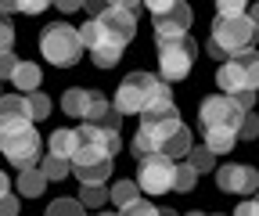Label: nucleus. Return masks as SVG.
Listing matches in <instances>:
<instances>
[{
    "label": "nucleus",
    "instance_id": "14",
    "mask_svg": "<svg viewBox=\"0 0 259 216\" xmlns=\"http://www.w3.org/2000/svg\"><path fill=\"white\" fill-rule=\"evenodd\" d=\"M83 122H94V126H105V130H119V126H122V115L115 112V105H112L105 94L90 90V105H87Z\"/></svg>",
    "mask_w": 259,
    "mask_h": 216
},
{
    "label": "nucleus",
    "instance_id": "37",
    "mask_svg": "<svg viewBox=\"0 0 259 216\" xmlns=\"http://www.w3.org/2000/svg\"><path fill=\"white\" fill-rule=\"evenodd\" d=\"M177 4V0H141V8H148L151 15H162V11H169Z\"/></svg>",
    "mask_w": 259,
    "mask_h": 216
},
{
    "label": "nucleus",
    "instance_id": "44",
    "mask_svg": "<svg viewBox=\"0 0 259 216\" xmlns=\"http://www.w3.org/2000/svg\"><path fill=\"white\" fill-rule=\"evenodd\" d=\"M158 216H180V212H173V209H162V212H158Z\"/></svg>",
    "mask_w": 259,
    "mask_h": 216
},
{
    "label": "nucleus",
    "instance_id": "15",
    "mask_svg": "<svg viewBox=\"0 0 259 216\" xmlns=\"http://www.w3.org/2000/svg\"><path fill=\"white\" fill-rule=\"evenodd\" d=\"M47 188V177L40 166H29V169H18V195L22 198H40Z\"/></svg>",
    "mask_w": 259,
    "mask_h": 216
},
{
    "label": "nucleus",
    "instance_id": "5",
    "mask_svg": "<svg viewBox=\"0 0 259 216\" xmlns=\"http://www.w3.org/2000/svg\"><path fill=\"white\" fill-rule=\"evenodd\" d=\"M40 54L51 61L54 69H72L79 54H83V40H79V29L65 25V22H51L44 33H40Z\"/></svg>",
    "mask_w": 259,
    "mask_h": 216
},
{
    "label": "nucleus",
    "instance_id": "10",
    "mask_svg": "<svg viewBox=\"0 0 259 216\" xmlns=\"http://www.w3.org/2000/svg\"><path fill=\"white\" fill-rule=\"evenodd\" d=\"M173 173H177V162L166 155L137 159V188L144 195H166L173 191Z\"/></svg>",
    "mask_w": 259,
    "mask_h": 216
},
{
    "label": "nucleus",
    "instance_id": "38",
    "mask_svg": "<svg viewBox=\"0 0 259 216\" xmlns=\"http://www.w3.org/2000/svg\"><path fill=\"white\" fill-rule=\"evenodd\" d=\"M234 216H259V191H255L252 202H241V205L234 209Z\"/></svg>",
    "mask_w": 259,
    "mask_h": 216
},
{
    "label": "nucleus",
    "instance_id": "27",
    "mask_svg": "<svg viewBox=\"0 0 259 216\" xmlns=\"http://www.w3.org/2000/svg\"><path fill=\"white\" fill-rule=\"evenodd\" d=\"M194 184H198V173H194L191 166H177V173H173V191L187 195V191H194Z\"/></svg>",
    "mask_w": 259,
    "mask_h": 216
},
{
    "label": "nucleus",
    "instance_id": "31",
    "mask_svg": "<svg viewBox=\"0 0 259 216\" xmlns=\"http://www.w3.org/2000/svg\"><path fill=\"white\" fill-rule=\"evenodd\" d=\"M15 47V25L8 22V15L0 11V51H11Z\"/></svg>",
    "mask_w": 259,
    "mask_h": 216
},
{
    "label": "nucleus",
    "instance_id": "20",
    "mask_svg": "<svg viewBox=\"0 0 259 216\" xmlns=\"http://www.w3.org/2000/svg\"><path fill=\"white\" fill-rule=\"evenodd\" d=\"M47 151L58 159H72V151H76V130H54L51 141H47Z\"/></svg>",
    "mask_w": 259,
    "mask_h": 216
},
{
    "label": "nucleus",
    "instance_id": "21",
    "mask_svg": "<svg viewBox=\"0 0 259 216\" xmlns=\"http://www.w3.org/2000/svg\"><path fill=\"white\" fill-rule=\"evenodd\" d=\"M184 159H187V166H191L194 173H212V169H216V155H212L205 144H191V151H187Z\"/></svg>",
    "mask_w": 259,
    "mask_h": 216
},
{
    "label": "nucleus",
    "instance_id": "33",
    "mask_svg": "<svg viewBox=\"0 0 259 216\" xmlns=\"http://www.w3.org/2000/svg\"><path fill=\"white\" fill-rule=\"evenodd\" d=\"M227 98H234V105L241 112H252L255 108V90H238V94H227Z\"/></svg>",
    "mask_w": 259,
    "mask_h": 216
},
{
    "label": "nucleus",
    "instance_id": "34",
    "mask_svg": "<svg viewBox=\"0 0 259 216\" xmlns=\"http://www.w3.org/2000/svg\"><path fill=\"white\" fill-rule=\"evenodd\" d=\"M15 65H18V58H15L11 51H0V79H11Z\"/></svg>",
    "mask_w": 259,
    "mask_h": 216
},
{
    "label": "nucleus",
    "instance_id": "35",
    "mask_svg": "<svg viewBox=\"0 0 259 216\" xmlns=\"http://www.w3.org/2000/svg\"><path fill=\"white\" fill-rule=\"evenodd\" d=\"M18 205H22L18 195H11V191L0 195V216H18Z\"/></svg>",
    "mask_w": 259,
    "mask_h": 216
},
{
    "label": "nucleus",
    "instance_id": "32",
    "mask_svg": "<svg viewBox=\"0 0 259 216\" xmlns=\"http://www.w3.org/2000/svg\"><path fill=\"white\" fill-rule=\"evenodd\" d=\"M47 8H51V0H18L15 11H22V15H40V11H47Z\"/></svg>",
    "mask_w": 259,
    "mask_h": 216
},
{
    "label": "nucleus",
    "instance_id": "11",
    "mask_svg": "<svg viewBox=\"0 0 259 216\" xmlns=\"http://www.w3.org/2000/svg\"><path fill=\"white\" fill-rule=\"evenodd\" d=\"M191 22H194V11L191 4L177 0L169 11L155 15V44H166V40H177V36H187L191 33Z\"/></svg>",
    "mask_w": 259,
    "mask_h": 216
},
{
    "label": "nucleus",
    "instance_id": "3",
    "mask_svg": "<svg viewBox=\"0 0 259 216\" xmlns=\"http://www.w3.org/2000/svg\"><path fill=\"white\" fill-rule=\"evenodd\" d=\"M169 101H173V87H166V79H158L151 72H130L115 90L119 115H144V112L169 105Z\"/></svg>",
    "mask_w": 259,
    "mask_h": 216
},
{
    "label": "nucleus",
    "instance_id": "16",
    "mask_svg": "<svg viewBox=\"0 0 259 216\" xmlns=\"http://www.w3.org/2000/svg\"><path fill=\"white\" fill-rule=\"evenodd\" d=\"M11 87H18V94H29V90L40 87V65L36 61H18L11 72Z\"/></svg>",
    "mask_w": 259,
    "mask_h": 216
},
{
    "label": "nucleus",
    "instance_id": "13",
    "mask_svg": "<svg viewBox=\"0 0 259 216\" xmlns=\"http://www.w3.org/2000/svg\"><path fill=\"white\" fill-rule=\"evenodd\" d=\"M32 115H29V105H25V94H0V134L8 130H18V126H29Z\"/></svg>",
    "mask_w": 259,
    "mask_h": 216
},
{
    "label": "nucleus",
    "instance_id": "23",
    "mask_svg": "<svg viewBox=\"0 0 259 216\" xmlns=\"http://www.w3.org/2000/svg\"><path fill=\"white\" fill-rule=\"evenodd\" d=\"M40 169H44L47 180H65V177L72 173V162H69V159H58V155H51V151H47V159H40Z\"/></svg>",
    "mask_w": 259,
    "mask_h": 216
},
{
    "label": "nucleus",
    "instance_id": "46",
    "mask_svg": "<svg viewBox=\"0 0 259 216\" xmlns=\"http://www.w3.org/2000/svg\"><path fill=\"white\" fill-rule=\"evenodd\" d=\"M101 216H119V212H101Z\"/></svg>",
    "mask_w": 259,
    "mask_h": 216
},
{
    "label": "nucleus",
    "instance_id": "7",
    "mask_svg": "<svg viewBox=\"0 0 259 216\" xmlns=\"http://www.w3.org/2000/svg\"><path fill=\"white\" fill-rule=\"evenodd\" d=\"M158 47V79L166 83H180L191 76V65L194 58H198V44H194V36H177V40H166V44H155Z\"/></svg>",
    "mask_w": 259,
    "mask_h": 216
},
{
    "label": "nucleus",
    "instance_id": "9",
    "mask_svg": "<svg viewBox=\"0 0 259 216\" xmlns=\"http://www.w3.org/2000/svg\"><path fill=\"white\" fill-rule=\"evenodd\" d=\"M79 40H83V51L94 54V65L97 69H115L119 58H122V51H126L97 18H90V22L79 25Z\"/></svg>",
    "mask_w": 259,
    "mask_h": 216
},
{
    "label": "nucleus",
    "instance_id": "6",
    "mask_svg": "<svg viewBox=\"0 0 259 216\" xmlns=\"http://www.w3.org/2000/svg\"><path fill=\"white\" fill-rule=\"evenodd\" d=\"M122 151V137L119 130H105V126H94V122H83L76 130V151H72V166L79 162H101V159H115Z\"/></svg>",
    "mask_w": 259,
    "mask_h": 216
},
{
    "label": "nucleus",
    "instance_id": "1",
    "mask_svg": "<svg viewBox=\"0 0 259 216\" xmlns=\"http://www.w3.org/2000/svg\"><path fill=\"white\" fill-rule=\"evenodd\" d=\"M191 144H194L191 126L180 119V108L169 101V105H158L141 115V126L134 134V159H148V155L184 159Z\"/></svg>",
    "mask_w": 259,
    "mask_h": 216
},
{
    "label": "nucleus",
    "instance_id": "19",
    "mask_svg": "<svg viewBox=\"0 0 259 216\" xmlns=\"http://www.w3.org/2000/svg\"><path fill=\"white\" fill-rule=\"evenodd\" d=\"M72 173H76L79 184H105L108 173H112V159H101V162H79V166H72Z\"/></svg>",
    "mask_w": 259,
    "mask_h": 216
},
{
    "label": "nucleus",
    "instance_id": "36",
    "mask_svg": "<svg viewBox=\"0 0 259 216\" xmlns=\"http://www.w3.org/2000/svg\"><path fill=\"white\" fill-rule=\"evenodd\" d=\"M119 0H83V8L90 11V15H101V11H108V8H115Z\"/></svg>",
    "mask_w": 259,
    "mask_h": 216
},
{
    "label": "nucleus",
    "instance_id": "12",
    "mask_svg": "<svg viewBox=\"0 0 259 216\" xmlns=\"http://www.w3.org/2000/svg\"><path fill=\"white\" fill-rule=\"evenodd\" d=\"M216 184H220V191H227V195H245L248 198V195L259 191V173L252 166H245V162H227V166H220Z\"/></svg>",
    "mask_w": 259,
    "mask_h": 216
},
{
    "label": "nucleus",
    "instance_id": "25",
    "mask_svg": "<svg viewBox=\"0 0 259 216\" xmlns=\"http://www.w3.org/2000/svg\"><path fill=\"white\" fill-rule=\"evenodd\" d=\"M79 202L90 205V209H101L108 202V191H105V184H83L79 188Z\"/></svg>",
    "mask_w": 259,
    "mask_h": 216
},
{
    "label": "nucleus",
    "instance_id": "4",
    "mask_svg": "<svg viewBox=\"0 0 259 216\" xmlns=\"http://www.w3.org/2000/svg\"><path fill=\"white\" fill-rule=\"evenodd\" d=\"M255 33H259V29L252 25L248 15H234V18L216 15L212 18V36H209V54L212 58H231L238 51H248Z\"/></svg>",
    "mask_w": 259,
    "mask_h": 216
},
{
    "label": "nucleus",
    "instance_id": "24",
    "mask_svg": "<svg viewBox=\"0 0 259 216\" xmlns=\"http://www.w3.org/2000/svg\"><path fill=\"white\" fill-rule=\"evenodd\" d=\"M25 105H29V115H32V122H36V119H47V115H51V98L44 94L40 87H36V90H29V94H25Z\"/></svg>",
    "mask_w": 259,
    "mask_h": 216
},
{
    "label": "nucleus",
    "instance_id": "39",
    "mask_svg": "<svg viewBox=\"0 0 259 216\" xmlns=\"http://www.w3.org/2000/svg\"><path fill=\"white\" fill-rule=\"evenodd\" d=\"M51 4L58 11H76V8H83V0H51Z\"/></svg>",
    "mask_w": 259,
    "mask_h": 216
},
{
    "label": "nucleus",
    "instance_id": "17",
    "mask_svg": "<svg viewBox=\"0 0 259 216\" xmlns=\"http://www.w3.org/2000/svg\"><path fill=\"white\" fill-rule=\"evenodd\" d=\"M87 105H90V90H83V87H69L61 94V112L72 115V119H83L87 115Z\"/></svg>",
    "mask_w": 259,
    "mask_h": 216
},
{
    "label": "nucleus",
    "instance_id": "29",
    "mask_svg": "<svg viewBox=\"0 0 259 216\" xmlns=\"http://www.w3.org/2000/svg\"><path fill=\"white\" fill-rule=\"evenodd\" d=\"M119 216H158V209L151 205V202H141V198H134L130 205H122V212Z\"/></svg>",
    "mask_w": 259,
    "mask_h": 216
},
{
    "label": "nucleus",
    "instance_id": "26",
    "mask_svg": "<svg viewBox=\"0 0 259 216\" xmlns=\"http://www.w3.org/2000/svg\"><path fill=\"white\" fill-rule=\"evenodd\" d=\"M47 216H83V202L79 198H54L47 205Z\"/></svg>",
    "mask_w": 259,
    "mask_h": 216
},
{
    "label": "nucleus",
    "instance_id": "45",
    "mask_svg": "<svg viewBox=\"0 0 259 216\" xmlns=\"http://www.w3.org/2000/svg\"><path fill=\"white\" fill-rule=\"evenodd\" d=\"M187 216H209V212H187Z\"/></svg>",
    "mask_w": 259,
    "mask_h": 216
},
{
    "label": "nucleus",
    "instance_id": "18",
    "mask_svg": "<svg viewBox=\"0 0 259 216\" xmlns=\"http://www.w3.org/2000/svg\"><path fill=\"white\" fill-rule=\"evenodd\" d=\"M234 61H238V69H241V76H245V83H248V90H255L259 94V51H238V54H231Z\"/></svg>",
    "mask_w": 259,
    "mask_h": 216
},
{
    "label": "nucleus",
    "instance_id": "43",
    "mask_svg": "<svg viewBox=\"0 0 259 216\" xmlns=\"http://www.w3.org/2000/svg\"><path fill=\"white\" fill-rule=\"evenodd\" d=\"M248 18H252V25H255V29H259V4H255V8H252V11H248Z\"/></svg>",
    "mask_w": 259,
    "mask_h": 216
},
{
    "label": "nucleus",
    "instance_id": "8",
    "mask_svg": "<svg viewBox=\"0 0 259 216\" xmlns=\"http://www.w3.org/2000/svg\"><path fill=\"white\" fill-rule=\"evenodd\" d=\"M0 155H4L11 166H18V169H29V166L40 162L44 141H40L36 130H32V122H29V126H18V130L0 134Z\"/></svg>",
    "mask_w": 259,
    "mask_h": 216
},
{
    "label": "nucleus",
    "instance_id": "30",
    "mask_svg": "<svg viewBox=\"0 0 259 216\" xmlns=\"http://www.w3.org/2000/svg\"><path fill=\"white\" fill-rule=\"evenodd\" d=\"M255 141L259 137V115H252V112H245V119H241V130H238V141Z\"/></svg>",
    "mask_w": 259,
    "mask_h": 216
},
{
    "label": "nucleus",
    "instance_id": "42",
    "mask_svg": "<svg viewBox=\"0 0 259 216\" xmlns=\"http://www.w3.org/2000/svg\"><path fill=\"white\" fill-rule=\"evenodd\" d=\"M15 8H18V0H0V11H4V15L15 11Z\"/></svg>",
    "mask_w": 259,
    "mask_h": 216
},
{
    "label": "nucleus",
    "instance_id": "28",
    "mask_svg": "<svg viewBox=\"0 0 259 216\" xmlns=\"http://www.w3.org/2000/svg\"><path fill=\"white\" fill-rule=\"evenodd\" d=\"M212 4H216V15H227V18L248 11V0H212Z\"/></svg>",
    "mask_w": 259,
    "mask_h": 216
},
{
    "label": "nucleus",
    "instance_id": "22",
    "mask_svg": "<svg viewBox=\"0 0 259 216\" xmlns=\"http://www.w3.org/2000/svg\"><path fill=\"white\" fill-rule=\"evenodd\" d=\"M134 198H141V188H137V180H115L112 188H108V202H115L119 209L130 205Z\"/></svg>",
    "mask_w": 259,
    "mask_h": 216
},
{
    "label": "nucleus",
    "instance_id": "41",
    "mask_svg": "<svg viewBox=\"0 0 259 216\" xmlns=\"http://www.w3.org/2000/svg\"><path fill=\"white\" fill-rule=\"evenodd\" d=\"M8 191H11V177L0 173V195H8Z\"/></svg>",
    "mask_w": 259,
    "mask_h": 216
},
{
    "label": "nucleus",
    "instance_id": "40",
    "mask_svg": "<svg viewBox=\"0 0 259 216\" xmlns=\"http://www.w3.org/2000/svg\"><path fill=\"white\" fill-rule=\"evenodd\" d=\"M119 8H126V11L137 15V11H141V0H119Z\"/></svg>",
    "mask_w": 259,
    "mask_h": 216
},
{
    "label": "nucleus",
    "instance_id": "2",
    "mask_svg": "<svg viewBox=\"0 0 259 216\" xmlns=\"http://www.w3.org/2000/svg\"><path fill=\"white\" fill-rule=\"evenodd\" d=\"M241 119H245V112L234 105V98H227V94H212V98L202 101V108H198V126H202L205 148L212 151V155H227V151L238 148Z\"/></svg>",
    "mask_w": 259,
    "mask_h": 216
}]
</instances>
